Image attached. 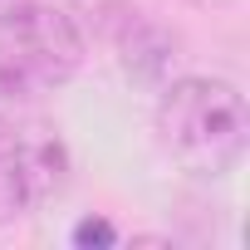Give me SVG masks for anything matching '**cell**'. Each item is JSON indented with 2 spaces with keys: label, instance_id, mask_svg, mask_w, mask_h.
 <instances>
[{
  "label": "cell",
  "instance_id": "obj_3",
  "mask_svg": "<svg viewBox=\"0 0 250 250\" xmlns=\"http://www.w3.org/2000/svg\"><path fill=\"white\" fill-rule=\"evenodd\" d=\"M69 182V147L44 123L0 118V226L54 201Z\"/></svg>",
  "mask_w": 250,
  "mask_h": 250
},
{
  "label": "cell",
  "instance_id": "obj_1",
  "mask_svg": "<svg viewBox=\"0 0 250 250\" xmlns=\"http://www.w3.org/2000/svg\"><path fill=\"white\" fill-rule=\"evenodd\" d=\"M162 152L201 182H221L240 167L250 143V113L235 83L226 79H177L157 103Z\"/></svg>",
  "mask_w": 250,
  "mask_h": 250
},
{
  "label": "cell",
  "instance_id": "obj_5",
  "mask_svg": "<svg viewBox=\"0 0 250 250\" xmlns=\"http://www.w3.org/2000/svg\"><path fill=\"white\" fill-rule=\"evenodd\" d=\"M191 5H211L216 10V5H235V0H191Z\"/></svg>",
  "mask_w": 250,
  "mask_h": 250
},
{
  "label": "cell",
  "instance_id": "obj_2",
  "mask_svg": "<svg viewBox=\"0 0 250 250\" xmlns=\"http://www.w3.org/2000/svg\"><path fill=\"white\" fill-rule=\"evenodd\" d=\"M83 64V30L59 5L15 0L0 15V98H44Z\"/></svg>",
  "mask_w": 250,
  "mask_h": 250
},
{
  "label": "cell",
  "instance_id": "obj_4",
  "mask_svg": "<svg viewBox=\"0 0 250 250\" xmlns=\"http://www.w3.org/2000/svg\"><path fill=\"white\" fill-rule=\"evenodd\" d=\"M113 240H118V230H113L108 221H93V216H88V221L74 226V245H113Z\"/></svg>",
  "mask_w": 250,
  "mask_h": 250
},
{
  "label": "cell",
  "instance_id": "obj_6",
  "mask_svg": "<svg viewBox=\"0 0 250 250\" xmlns=\"http://www.w3.org/2000/svg\"><path fill=\"white\" fill-rule=\"evenodd\" d=\"M10 5H15V0H0V15H5V10H10Z\"/></svg>",
  "mask_w": 250,
  "mask_h": 250
}]
</instances>
